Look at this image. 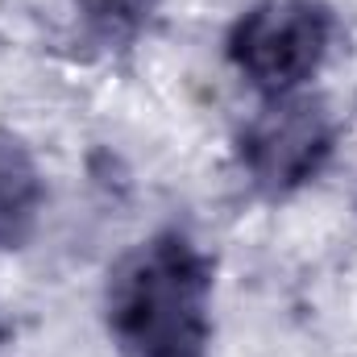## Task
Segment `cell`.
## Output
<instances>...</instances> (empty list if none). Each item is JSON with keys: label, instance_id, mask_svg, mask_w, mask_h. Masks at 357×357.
<instances>
[{"label": "cell", "instance_id": "6da1fadb", "mask_svg": "<svg viewBox=\"0 0 357 357\" xmlns=\"http://www.w3.org/2000/svg\"><path fill=\"white\" fill-rule=\"evenodd\" d=\"M216 262L183 233L162 229L116 258L104 320L125 357H208Z\"/></svg>", "mask_w": 357, "mask_h": 357}, {"label": "cell", "instance_id": "7a4b0ae2", "mask_svg": "<svg viewBox=\"0 0 357 357\" xmlns=\"http://www.w3.org/2000/svg\"><path fill=\"white\" fill-rule=\"evenodd\" d=\"M333 33L337 17L324 0H258L233 21L225 54L250 88L287 96L320 71Z\"/></svg>", "mask_w": 357, "mask_h": 357}, {"label": "cell", "instance_id": "3957f363", "mask_svg": "<svg viewBox=\"0 0 357 357\" xmlns=\"http://www.w3.org/2000/svg\"><path fill=\"white\" fill-rule=\"evenodd\" d=\"M337 150V121L320 96H270L237 133V167L266 199H282L328 167Z\"/></svg>", "mask_w": 357, "mask_h": 357}, {"label": "cell", "instance_id": "277c9868", "mask_svg": "<svg viewBox=\"0 0 357 357\" xmlns=\"http://www.w3.org/2000/svg\"><path fill=\"white\" fill-rule=\"evenodd\" d=\"M46 204V183L29 146L0 129V250H21Z\"/></svg>", "mask_w": 357, "mask_h": 357}, {"label": "cell", "instance_id": "5b68a950", "mask_svg": "<svg viewBox=\"0 0 357 357\" xmlns=\"http://www.w3.org/2000/svg\"><path fill=\"white\" fill-rule=\"evenodd\" d=\"M84 21L108 42H129L146 29L154 0H75Z\"/></svg>", "mask_w": 357, "mask_h": 357}, {"label": "cell", "instance_id": "8992f818", "mask_svg": "<svg viewBox=\"0 0 357 357\" xmlns=\"http://www.w3.org/2000/svg\"><path fill=\"white\" fill-rule=\"evenodd\" d=\"M0 341H8V320L0 316Z\"/></svg>", "mask_w": 357, "mask_h": 357}]
</instances>
